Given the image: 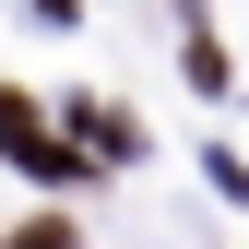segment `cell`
I'll return each mask as SVG.
<instances>
[{
	"label": "cell",
	"instance_id": "6da1fadb",
	"mask_svg": "<svg viewBox=\"0 0 249 249\" xmlns=\"http://www.w3.org/2000/svg\"><path fill=\"white\" fill-rule=\"evenodd\" d=\"M12 249H71V226H59V213H48V226H24Z\"/></svg>",
	"mask_w": 249,
	"mask_h": 249
}]
</instances>
